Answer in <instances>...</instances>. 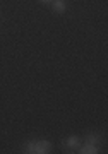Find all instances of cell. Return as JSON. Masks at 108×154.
<instances>
[{
  "label": "cell",
  "instance_id": "5",
  "mask_svg": "<svg viewBox=\"0 0 108 154\" xmlns=\"http://www.w3.org/2000/svg\"><path fill=\"white\" fill-rule=\"evenodd\" d=\"M86 144H94V146H98L100 144V135L98 134H89L86 137Z\"/></svg>",
  "mask_w": 108,
  "mask_h": 154
},
{
  "label": "cell",
  "instance_id": "6",
  "mask_svg": "<svg viewBox=\"0 0 108 154\" xmlns=\"http://www.w3.org/2000/svg\"><path fill=\"white\" fill-rule=\"evenodd\" d=\"M26 152H34V142H29L26 146Z\"/></svg>",
  "mask_w": 108,
  "mask_h": 154
},
{
  "label": "cell",
  "instance_id": "4",
  "mask_svg": "<svg viewBox=\"0 0 108 154\" xmlns=\"http://www.w3.org/2000/svg\"><path fill=\"white\" fill-rule=\"evenodd\" d=\"M67 146H69V147H79V146H81V139L76 137V135H70V137L67 139Z\"/></svg>",
  "mask_w": 108,
  "mask_h": 154
},
{
  "label": "cell",
  "instance_id": "2",
  "mask_svg": "<svg viewBox=\"0 0 108 154\" xmlns=\"http://www.w3.org/2000/svg\"><path fill=\"white\" fill-rule=\"evenodd\" d=\"M52 9H53L57 14H64L65 9H67V5H65L64 0H53V2H52Z\"/></svg>",
  "mask_w": 108,
  "mask_h": 154
},
{
  "label": "cell",
  "instance_id": "3",
  "mask_svg": "<svg viewBox=\"0 0 108 154\" xmlns=\"http://www.w3.org/2000/svg\"><path fill=\"white\" fill-rule=\"evenodd\" d=\"M79 152L81 154H98V146H94V144H84Z\"/></svg>",
  "mask_w": 108,
  "mask_h": 154
},
{
  "label": "cell",
  "instance_id": "7",
  "mask_svg": "<svg viewBox=\"0 0 108 154\" xmlns=\"http://www.w3.org/2000/svg\"><path fill=\"white\" fill-rule=\"evenodd\" d=\"M41 2H43V4H52L53 0H41Z\"/></svg>",
  "mask_w": 108,
  "mask_h": 154
},
{
  "label": "cell",
  "instance_id": "1",
  "mask_svg": "<svg viewBox=\"0 0 108 154\" xmlns=\"http://www.w3.org/2000/svg\"><path fill=\"white\" fill-rule=\"evenodd\" d=\"M50 149H52V146L48 140H36L34 142V152L36 154H46L50 152Z\"/></svg>",
  "mask_w": 108,
  "mask_h": 154
}]
</instances>
